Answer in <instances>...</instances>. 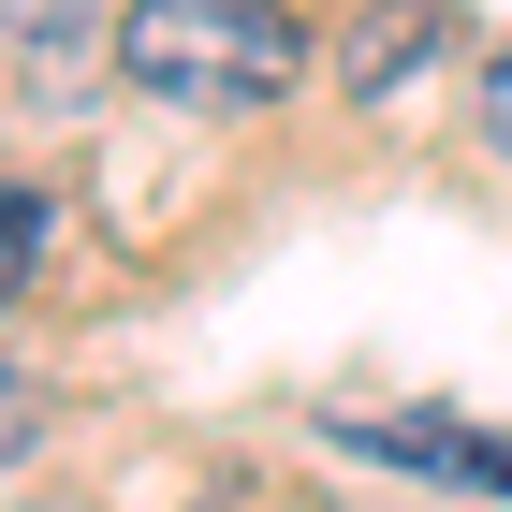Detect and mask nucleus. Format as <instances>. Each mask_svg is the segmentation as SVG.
<instances>
[{
	"mask_svg": "<svg viewBox=\"0 0 512 512\" xmlns=\"http://www.w3.org/2000/svg\"><path fill=\"white\" fill-rule=\"evenodd\" d=\"M308 74V30L278 0H118V88L176 118H249Z\"/></svg>",
	"mask_w": 512,
	"mask_h": 512,
	"instance_id": "obj_1",
	"label": "nucleus"
},
{
	"mask_svg": "<svg viewBox=\"0 0 512 512\" xmlns=\"http://www.w3.org/2000/svg\"><path fill=\"white\" fill-rule=\"evenodd\" d=\"M0 44H15V74H30L59 118H88L103 74H118V15H103V0H0Z\"/></svg>",
	"mask_w": 512,
	"mask_h": 512,
	"instance_id": "obj_2",
	"label": "nucleus"
},
{
	"mask_svg": "<svg viewBox=\"0 0 512 512\" xmlns=\"http://www.w3.org/2000/svg\"><path fill=\"white\" fill-rule=\"evenodd\" d=\"M337 454H381L410 483H469V498H512V439L454 425V410H395V425H337Z\"/></svg>",
	"mask_w": 512,
	"mask_h": 512,
	"instance_id": "obj_3",
	"label": "nucleus"
},
{
	"mask_svg": "<svg viewBox=\"0 0 512 512\" xmlns=\"http://www.w3.org/2000/svg\"><path fill=\"white\" fill-rule=\"evenodd\" d=\"M439 44H454V0H366L352 30H337V103H395Z\"/></svg>",
	"mask_w": 512,
	"mask_h": 512,
	"instance_id": "obj_4",
	"label": "nucleus"
},
{
	"mask_svg": "<svg viewBox=\"0 0 512 512\" xmlns=\"http://www.w3.org/2000/svg\"><path fill=\"white\" fill-rule=\"evenodd\" d=\"M30 264H44V191H0V308L30 293Z\"/></svg>",
	"mask_w": 512,
	"mask_h": 512,
	"instance_id": "obj_5",
	"label": "nucleus"
},
{
	"mask_svg": "<svg viewBox=\"0 0 512 512\" xmlns=\"http://www.w3.org/2000/svg\"><path fill=\"white\" fill-rule=\"evenodd\" d=\"M44 425H59V410H44V381H30V366H0V469H15V454H44Z\"/></svg>",
	"mask_w": 512,
	"mask_h": 512,
	"instance_id": "obj_6",
	"label": "nucleus"
},
{
	"mask_svg": "<svg viewBox=\"0 0 512 512\" xmlns=\"http://www.w3.org/2000/svg\"><path fill=\"white\" fill-rule=\"evenodd\" d=\"M483 147L512 161V44H498V59H483Z\"/></svg>",
	"mask_w": 512,
	"mask_h": 512,
	"instance_id": "obj_7",
	"label": "nucleus"
}]
</instances>
